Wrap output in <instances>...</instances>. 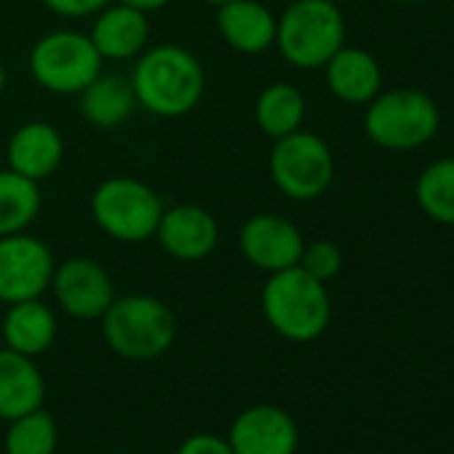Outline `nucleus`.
I'll list each match as a JSON object with an SVG mask.
<instances>
[{
	"mask_svg": "<svg viewBox=\"0 0 454 454\" xmlns=\"http://www.w3.org/2000/svg\"><path fill=\"white\" fill-rule=\"evenodd\" d=\"M278 17L260 0H231L216 6V30L239 54L257 57L276 46Z\"/></svg>",
	"mask_w": 454,
	"mask_h": 454,
	"instance_id": "nucleus-15",
	"label": "nucleus"
},
{
	"mask_svg": "<svg viewBox=\"0 0 454 454\" xmlns=\"http://www.w3.org/2000/svg\"><path fill=\"white\" fill-rule=\"evenodd\" d=\"M9 168L33 179H49L65 160V139L54 123L46 121H27L14 129L6 145Z\"/></svg>",
	"mask_w": 454,
	"mask_h": 454,
	"instance_id": "nucleus-16",
	"label": "nucleus"
},
{
	"mask_svg": "<svg viewBox=\"0 0 454 454\" xmlns=\"http://www.w3.org/2000/svg\"><path fill=\"white\" fill-rule=\"evenodd\" d=\"M115 4H123V6H129V9H137V12H142V14H155V12H163L171 0H115Z\"/></svg>",
	"mask_w": 454,
	"mask_h": 454,
	"instance_id": "nucleus-28",
	"label": "nucleus"
},
{
	"mask_svg": "<svg viewBox=\"0 0 454 454\" xmlns=\"http://www.w3.org/2000/svg\"><path fill=\"white\" fill-rule=\"evenodd\" d=\"M41 206V182H33L12 168H0V239L30 231Z\"/></svg>",
	"mask_w": 454,
	"mask_h": 454,
	"instance_id": "nucleus-22",
	"label": "nucleus"
},
{
	"mask_svg": "<svg viewBox=\"0 0 454 454\" xmlns=\"http://www.w3.org/2000/svg\"><path fill=\"white\" fill-rule=\"evenodd\" d=\"M176 454H236V451L227 438H219L214 433H195L179 443Z\"/></svg>",
	"mask_w": 454,
	"mask_h": 454,
	"instance_id": "nucleus-27",
	"label": "nucleus"
},
{
	"mask_svg": "<svg viewBox=\"0 0 454 454\" xmlns=\"http://www.w3.org/2000/svg\"><path fill=\"white\" fill-rule=\"evenodd\" d=\"M227 441L236 454H294L300 430L289 411L273 403H260L236 417Z\"/></svg>",
	"mask_w": 454,
	"mask_h": 454,
	"instance_id": "nucleus-13",
	"label": "nucleus"
},
{
	"mask_svg": "<svg viewBox=\"0 0 454 454\" xmlns=\"http://www.w3.org/2000/svg\"><path fill=\"white\" fill-rule=\"evenodd\" d=\"M417 203L438 224L454 227V158H441L425 166L414 187Z\"/></svg>",
	"mask_w": 454,
	"mask_h": 454,
	"instance_id": "nucleus-23",
	"label": "nucleus"
},
{
	"mask_svg": "<svg viewBox=\"0 0 454 454\" xmlns=\"http://www.w3.org/2000/svg\"><path fill=\"white\" fill-rule=\"evenodd\" d=\"M99 321L110 350L129 361H153L176 340L174 310L150 294L115 297Z\"/></svg>",
	"mask_w": 454,
	"mask_h": 454,
	"instance_id": "nucleus-4",
	"label": "nucleus"
},
{
	"mask_svg": "<svg viewBox=\"0 0 454 454\" xmlns=\"http://www.w3.org/2000/svg\"><path fill=\"white\" fill-rule=\"evenodd\" d=\"M393 4H417V0H393Z\"/></svg>",
	"mask_w": 454,
	"mask_h": 454,
	"instance_id": "nucleus-31",
	"label": "nucleus"
},
{
	"mask_svg": "<svg viewBox=\"0 0 454 454\" xmlns=\"http://www.w3.org/2000/svg\"><path fill=\"white\" fill-rule=\"evenodd\" d=\"M321 70L329 91L345 105H369L382 91L380 62L366 49L345 43Z\"/></svg>",
	"mask_w": 454,
	"mask_h": 454,
	"instance_id": "nucleus-17",
	"label": "nucleus"
},
{
	"mask_svg": "<svg viewBox=\"0 0 454 454\" xmlns=\"http://www.w3.org/2000/svg\"><path fill=\"white\" fill-rule=\"evenodd\" d=\"M41 4L62 20H89L113 0H41Z\"/></svg>",
	"mask_w": 454,
	"mask_h": 454,
	"instance_id": "nucleus-26",
	"label": "nucleus"
},
{
	"mask_svg": "<svg viewBox=\"0 0 454 454\" xmlns=\"http://www.w3.org/2000/svg\"><path fill=\"white\" fill-rule=\"evenodd\" d=\"M129 83L139 110L155 118H184L203 99L206 73L190 49L155 43L134 59Z\"/></svg>",
	"mask_w": 454,
	"mask_h": 454,
	"instance_id": "nucleus-1",
	"label": "nucleus"
},
{
	"mask_svg": "<svg viewBox=\"0 0 454 454\" xmlns=\"http://www.w3.org/2000/svg\"><path fill=\"white\" fill-rule=\"evenodd\" d=\"M78 107H81V115L94 129H102V131H113L123 126L134 115V110H139L129 78L105 75V73H99L78 94Z\"/></svg>",
	"mask_w": 454,
	"mask_h": 454,
	"instance_id": "nucleus-20",
	"label": "nucleus"
},
{
	"mask_svg": "<svg viewBox=\"0 0 454 454\" xmlns=\"http://www.w3.org/2000/svg\"><path fill=\"white\" fill-rule=\"evenodd\" d=\"M441 126V110L419 89L401 86L380 91L364 113L366 137L390 153H409L427 145Z\"/></svg>",
	"mask_w": 454,
	"mask_h": 454,
	"instance_id": "nucleus-5",
	"label": "nucleus"
},
{
	"mask_svg": "<svg viewBox=\"0 0 454 454\" xmlns=\"http://www.w3.org/2000/svg\"><path fill=\"white\" fill-rule=\"evenodd\" d=\"M57 260L51 247L33 233L0 239V302L14 305L49 292Z\"/></svg>",
	"mask_w": 454,
	"mask_h": 454,
	"instance_id": "nucleus-9",
	"label": "nucleus"
},
{
	"mask_svg": "<svg viewBox=\"0 0 454 454\" xmlns=\"http://www.w3.org/2000/svg\"><path fill=\"white\" fill-rule=\"evenodd\" d=\"M260 302L270 329L289 342H313L332 324V297L326 284L305 273L300 265L270 273Z\"/></svg>",
	"mask_w": 454,
	"mask_h": 454,
	"instance_id": "nucleus-2",
	"label": "nucleus"
},
{
	"mask_svg": "<svg viewBox=\"0 0 454 454\" xmlns=\"http://www.w3.org/2000/svg\"><path fill=\"white\" fill-rule=\"evenodd\" d=\"M239 249L252 268L270 276L300 265L305 239L292 219L276 211H262V214H252L241 224Z\"/></svg>",
	"mask_w": 454,
	"mask_h": 454,
	"instance_id": "nucleus-10",
	"label": "nucleus"
},
{
	"mask_svg": "<svg viewBox=\"0 0 454 454\" xmlns=\"http://www.w3.org/2000/svg\"><path fill=\"white\" fill-rule=\"evenodd\" d=\"M273 184L292 200L308 203L321 198L334 182L332 147L313 131H294L273 139L268 158Z\"/></svg>",
	"mask_w": 454,
	"mask_h": 454,
	"instance_id": "nucleus-8",
	"label": "nucleus"
},
{
	"mask_svg": "<svg viewBox=\"0 0 454 454\" xmlns=\"http://www.w3.org/2000/svg\"><path fill=\"white\" fill-rule=\"evenodd\" d=\"M59 308L78 321H99L115 300V284L105 265L91 257H70L57 262L51 286Z\"/></svg>",
	"mask_w": 454,
	"mask_h": 454,
	"instance_id": "nucleus-11",
	"label": "nucleus"
},
{
	"mask_svg": "<svg viewBox=\"0 0 454 454\" xmlns=\"http://www.w3.org/2000/svg\"><path fill=\"white\" fill-rule=\"evenodd\" d=\"M4 340L6 348L22 353V356H41L46 353L57 340V316L54 310L38 297L9 305L4 316Z\"/></svg>",
	"mask_w": 454,
	"mask_h": 454,
	"instance_id": "nucleus-19",
	"label": "nucleus"
},
{
	"mask_svg": "<svg viewBox=\"0 0 454 454\" xmlns=\"http://www.w3.org/2000/svg\"><path fill=\"white\" fill-rule=\"evenodd\" d=\"M89 38L105 62H131L150 46V22L147 14L113 0L94 14Z\"/></svg>",
	"mask_w": 454,
	"mask_h": 454,
	"instance_id": "nucleus-14",
	"label": "nucleus"
},
{
	"mask_svg": "<svg viewBox=\"0 0 454 454\" xmlns=\"http://www.w3.org/2000/svg\"><path fill=\"white\" fill-rule=\"evenodd\" d=\"M203 4H208V6L216 9V6H222V4H231V0H203Z\"/></svg>",
	"mask_w": 454,
	"mask_h": 454,
	"instance_id": "nucleus-30",
	"label": "nucleus"
},
{
	"mask_svg": "<svg viewBox=\"0 0 454 454\" xmlns=\"http://www.w3.org/2000/svg\"><path fill=\"white\" fill-rule=\"evenodd\" d=\"M46 382L30 356L0 348V419H17L43 406Z\"/></svg>",
	"mask_w": 454,
	"mask_h": 454,
	"instance_id": "nucleus-18",
	"label": "nucleus"
},
{
	"mask_svg": "<svg viewBox=\"0 0 454 454\" xmlns=\"http://www.w3.org/2000/svg\"><path fill=\"white\" fill-rule=\"evenodd\" d=\"M160 249L176 262H200L214 254L219 244L216 216L198 203L166 206L153 236Z\"/></svg>",
	"mask_w": 454,
	"mask_h": 454,
	"instance_id": "nucleus-12",
	"label": "nucleus"
},
{
	"mask_svg": "<svg viewBox=\"0 0 454 454\" xmlns=\"http://www.w3.org/2000/svg\"><path fill=\"white\" fill-rule=\"evenodd\" d=\"M89 208L107 239L118 244H145L155 236L166 206L147 182L121 174L94 187Z\"/></svg>",
	"mask_w": 454,
	"mask_h": 454,
	"instance_id": "nucleus-6",
	"label": "nucleus"
},
{
	"mask_svg": "<svg viewBox=\"0 0 454 454\" xmlns=\"http://www.w3.org/2000/svg\"><path fill=\"white\" fill-rule=\"evenodd\" d=\"M305 113H308L305 94L289 81L268 83L254 102V121L260 131L268 134L270 139H281L286 134L300 131L305 123Z\"/></svg>",
	"mask_w": 454,
	"mask_h": 454,
	"instance_id": "nucleus-21",
	"label": "nucleus"
},
{
	"mask_svg": "<svg viewBox=\"0 0 454 454\" xmlns=\"http://www.w3.org/2000/svg\"><path fill=\"white\" fill-rule=\"evenodd\" d=\"M33 81L57 97H78L99 73L105 59L81 30H51L41 35L30 49Z\"/></svg>",
	"mask_w": 454,
	"mask_h": 454,
	"instance_id": "nucleus-7",
	"label": "nucleus"
},
{
	"mask_svg": "<svg viewBox=\"0 0 454 454\" xmlns=\"http://www.w3.org/2000/svg\"><path fill=\"white\" fill-rule=\"evenodd\" d=\"M59 441L54 417L43 409L12 419L6 433V454H54Z\"/></svg>",
	"mask_w": 454,
	"mask_h": 454,
	"instance_id": "nucleus-24",
	"label": "nucleus"
},
{
	"mask_svg": "<svg viewBox=\"0 0 454 454\" xmlns=\"http://www.w3.org/2000/svg\"><path fill=\"white\" fill-rule=\"evenodd\" d=\"M6 83H9V73H6V65H4V59H0V94L6 91Z\"/></svg>",
	"mask_w": 454,
	"mask_h": 454,
	"instance_id": "nucleus-29",
	"label": "nucleus"
},
{
	"mask_svg": "<svg viewBox=\"0 0 454 454\" xmlns=\"http://www.w3.org/2000/svg\"><path fill=\"white\" fill-rule=\"evenodd\" d=\"M300 268L305 273H310L313 278L329 284L332 278L340 276L342 270V249L332 241H313L305 244L302 257H300Z\"/></svg>",
	"mask_w": 454,
	"mask_h": 454,
	"instance_id": "nucleus-25",
	"label": "nucleus"
},
{
	"mask_svg": "<svg viewBox=\"0 0 454 454\" xmlns=\"http://www.w3.org/2000/svg\"><path fill=\"white\" fill-rule=\"evenodd\" d=\"M345 38V17L334 0H289L276 25L273 49L297 70H321Z\"/></svg>",
	"mask_w": 454,
	"mask_h": 454,
	"instance_id": "nucleus-3",
	"label": "nucleus"
}]
</instances>
